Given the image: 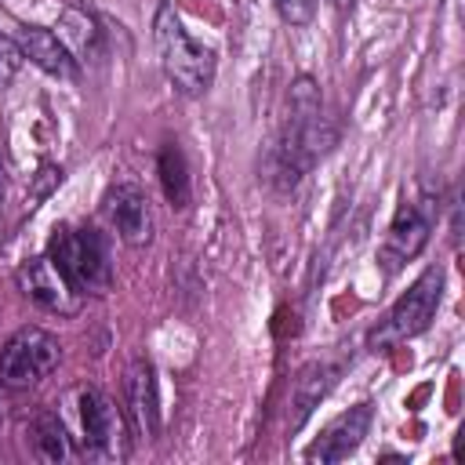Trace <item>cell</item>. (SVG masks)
<instances>
[{
    "instance_id": "ffe728a7",
    "label": "cell",
    "mask_w": 465,
    "mask_h": 465,
    "mask_svg": "<svg viewBox=\"0 0 465 465\" xmlns=\"http://www.w3.org/2000/svg\"><path fill=\"white\" fill-rule=\"evenodd\" d=\"M4 185H7V182H4V163H0V203H4Z\"/></svg>"
},
{
    "instance_id": "8992f818",
    "label": "cell",
    "mask_w": 465,
    "mask_h": 465,
    "mask_svg": "<svg viewBox=\"0 0 465 465\" xmlns=\"http://www.w3.org/2000/svg\"><path fill=\"white\" fill-rule=\"evenodd\" d=\"M18 287L25 298H33L36 305H44L47 312L58 316H73L80 309V291L69 283V276L47 258H29L18 265Z\"/></svg>"
},
{
    "instance_id": "7c38bea8",
    "label": "cell",
    "mask_w": 465,
    "mask_h": 465,
    "mask_svg": "<svg viewBox=\"0 0 465 465\" xmlns=\"http://www.w3.org/2000/svg\"><path fill=\"white\" fill-rule=\"evenodd\" d=\"M334 381H338V363H331V360H312L298 371V378L291 385V418H287L291 432L305 425V418L316 411V403L331 392Z\"/></svg>"
},
{
    "instance_id": "e0dca14e",
    "label": "cell",
    "mask_w": 465,
    "mask_h": 465,
    "mask_svg": "<svg viewBox=\"0 0 465 465\" xmlns=\"http://www.w3.org/2000/svg\"><path fill=\"white\" fill-rule=\"evenodd\" d=\"M22 47H18V40H11V36H4L0 33V87H7L11 80H15V73H18V65H22Z\"/></svg>"
},
{
    "instance_id": "5bb4252c",
    "label": "cell",
    "mask_w": 465,
    "mask_h": 465,
    "mask_svg": "<svg viewBox=\"0 0 465 465\" xmlns=\"http://www.w3.org/2000/svg\"><path fill=\"white\" fill-rule=\"evenodd\" d=\"M156 171H160V185H163V196L171 200V207H185L189 203V167H185V156L174 142H167L160 149Z\"/></svg>"
},
{
    "instance_id": "3957f363",
    "label": "cell",
    "mask_w": 465,
    "mask_h": 465,
    "mask_svg": "<svg viewBox=\"0 0 465 465\" xmlns=\"http://www.w3.org/2000/svg\"><path fill=\"white\" fill-rule=\"evenodd\" d=\"M51 262L69 276V283L84 294H105L109 291V254L94 229H73L58 225L51 236Z\"/></svg>"
},
{
    "instance_id": "5b68a950",
    "label": "cell",
    "mask_w": 465,
    "mask_h": 465,
    "mask_svg": "<svg viewBox=\"0 0 465 465\" xmlns=\"http://www.w3.org/2000/svg\"><path fill=\"white\" fill-rule=\"evenodd\" d=\"M58 356H62V349H58L54 334H47L44 327H22L0 349V381L11 389L33 385L54 371Z\"/></svg>"
},
{
    "instance_id": "9c48e42d",
    "label": "cell",
    "mask_w": 465,
    "mask_h": 465,
    "mask_svg": "<svg viewBox=\"0 0 465 465\" xmlns=\"http://www.w3.org/2000/svg\"><path fill=\"white\" fill-rule=\"evenodd\" d=\"M105 214H109V222L120 232L124 243H131V247L149 243V236H153V211H149V200H145V193L138 185H131V182L113 185L105 193Z\"/></svg>"
},
{
    "instance_id": "ac0fdd59",
    "label": "cell",
    "mask_w": 465,
    "mask_h": 465,
    "mask_svg": "<svg viewBox=\"0 0 465 465\" xmlns=\"http://www.w3.org/2000/svg\"><path fill=\"white\" fill-rule=\"evenodd\" d=\"M276 7L291 25H305L316 15V0H276Z\"/></svg>"
},
{
    "instance_id": "d6986e66",
    "label": "cell",
    "mask_w": 465,
    "mask_h": 465,
    "mask_svg": "<svg viewBox=\"0 0 465 465\" xmlns=\"http://www.w3.org/2000/svg\"><path fill=\"white\" fill-rule=\"evenodd\" d=\"M62 182V167H54V163H44L40 171H36V178H33V200H44L54 185Z\"/></svg>"
},
{
    "instance_id": "6da1fadb",
    "label": "cell",
    "mask_w": 465,
    "mask_h": 465,
    "mask_svg": "<svg viewBox=\"0 0 465 465\" xmlns=\"http://www.w3.org/2000/svg\"><path fill=\"white\" fill-rule=\"evenodd\" d=\"M327 149H331V131L323 124L320 91L309 76H298L291 87V120H287V131L276 149L283 185H294Z\"/></svg>"
},
{
    "instance_id": "2e32d148",
    "label": "cell",
    "mask_w": 465,
    "mask_h": 465,
    "mask_svg": "<svg viewBox=\"0 0 465 465\" xmlns=\"http://www.w3.org/2000/svg\"><path fill=\"white\" fill-rule=\"evenodd\" d=\"M58 36L65 40V47L76 54V51H87L94 40H98V29H94V22L84 15V11H65L62 15V29H58Z\"/></svg>"
},
{
    "instance_id": "7a4b0ae2",
    "label": "cell",
    "mask_w": 465,
    "mask_h": 465,
    "mask_svg": "<svg viewBox=\"0 0 465 465\" xmlns=\"http://www.w3.org/2000/svg\"><path fill=\"white\" fill-rule=\"evenodd\" d=\"M153 40H156V54L167 80L182 94H203L214 84V51L200 47L185 33L182 18L174 15V4H160L153 18Z\"/></svg>"
},
{
    "instance_id": "30bf717a",
    "label": "cell",
    "mask_w": 465,
    "mask_h": 465,
    "mask_svg": "<svg viewBox=\"0 0 465 465\" xmlns=\"http://www.w3.org/2000/svg\"><path fill=\"white\" fill-rule=\"evenodd\" d=\"M429 243V218L414 207V203H403L389 225V236L381 243V269L385 276H396L411 258L421 254V247Z\"/></svg>"
},
{
    "instance_id": "52a82bcc",
    "label": "cell",
    "mask_w": 465,
    "mask_h": 465,
    "mask_svg": "<svg viewBox=\"0 0 465 465\" xmlns=\"http://www.w3.org/2000/svg\"><path fill=\"white\" fill-rule=\"evenodd\" d=\"M76 418H80V432H84L87 450L109 454V458L124 454V421H120L116 407L105 392L80 389L76 392Z\"/></svg>"
},
{
    "instance_id": "44dd1931",
    "label": "cell",
    "mask_w": 465,
    "mask_h": 465,
    "mask_svg": "<svg viewBox=\"0 0 465 465\" xmlns=\"http://www.w3.org/2000/svg\"><path fill=\"white\" fill-rule=\"evenodd\" d=\"M331 4H334V7H341V11H345V7H349V4H352V0H331Z\"/></svg>"
},
{
    "instance_id": "8fae6325",
    "label": "cell",
    "mask_w": 465,
    "mask_h": 465,
    "mask_svg": "<svg viewBox=\"0 0 465 465\" xmlns=\"http://www.w3.org/2000/svg\"><path fill=\"white\" fill-rule=\"evenodd\" d=\"M18 47L44 73H51L58 80H73L76 76V54L65 47V40L58 33L40 29V25H22L18 29Z\"/></svg>"
},
{
    "instance_id": "ba28073f",
    "label": "cell",
    "mask_w": 465,
    "mask_h": 465,
    "mask_svg": "<svg viewBox=\"0 0 465 465\" xmlns=\"http://www.w3.org/2000/svg\"><path fill=\"white\" fill-rule=\"evenodd\" d=\"M371 418H374L371 403L349 407L345 414H338V418L309 443L305 458H309V461H320V465H327V461H345V458L363 443V436H367V429H371Z\"/></svg>"
},
{
    "instance_id": "7402d4cb",
    "label": "cell",
    "mask_w": 465,
    "mask_h": 465,
    "mask_svg": "<svg viewBox=\"0 0 465 465\" xmlns=\"http://www.w3.org/2000/svg\"><path fill=\"white\" fill-rule=\"evenodd\" d=\"M0 421H4V414H0Z\"/></svg>"
},
{
    "instance_id": "4fadbf2b",
    "label": "cell",
    "mask_w": 465,
    "mask_h": 465,
    "mask_svg": "<svg viewBox=\"0 0 465 465\" xmlns=\"http://www.w3.org/2000/svg\"><path fill=\"white\" fill-rule=\"evenodd\" d=\"M124 392H127V407H131L134 429L142 436H156L160 432V396H156V374H153L149 360H134L127 367Z\"/></svg>"
},
{
    "instance_id": "9a60e30c",
    "label": "cell",
    "mask_w": 465,
    "mask_h": 465,
    "mask_svg": "<svg viewBox=\"0 0 465 465\" xmlns=\"http://www.w3.org/2000/svg\"><path fill=\"white\" fill-rule=\"evenodd\" d=\"M36 450H40V458H44V461H51V465H58V461H69V458H73L69 432H65V425H62L54 414H44V418L36 421Z\"/></svg>"
},
{
    "instance_id": "277c9868",
    "label": "cell",
    "mask_w": 465,
    "mask_h": 465,
    "mask_svg": "<svg viewBox=\"0 0 465 465\" xmlns=\"http://www.w3.org/2000/svg\"><path fill=\"white\" fill-rule=\"evenodd\" d=\"M440 294H443V269L440 265H429L411 283V291L392 305V312L385 316V323L371 331V349H385L392 341H403V338L421 334L432 323V316H436Z\"/></svg>"
}]
</instances>
